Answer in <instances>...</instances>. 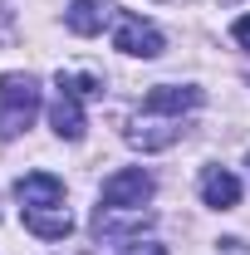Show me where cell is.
I'll use <instances>...</instances> for the list:
<instances>
[{
    "label": "cell",
    "instance_id": "cell-1",
    "mask_svg": "<svg viewBox=\"0 0 250 255\" xmlns=\"http://www.w3.org/2000/svg\"><path fill=\"white\" fill-rule=\"evenodd\" d=\"M39 118V84L30 74H0V142L20 137Z\"/></svg>",
    "mask_w": 250,
    "mask_h": 255
},
{
    "label": "cell",
    "instance_id": "cell-2",
    "mask_svg": "<svg viewBox=\"0 0 250 255\" xmlns=\"http://www.w3.org/2000/svg\"><path fill=\"white\" fill-rule=\"evenodd\" d=\"M147 196H152V177L142 167H123L103 182V206H113V211H142Z\"/></svg>",
    "mask_w": 250,
    "mask_h": 255
},
{
    "label": "cell",
    "instance_id": "cell-3",
    "mask_svg": "<svg viewBox=\"0 0 250 255\" xmlns=\"http://www.w3.org/2000/svg\"><path fill=\"white\" fill-rule=\"evenodd\" d=\"M113 49H123V54H132V59H157V54L167 49V39H162V30H157V25L137 20V15H118Z\"/></svg>",
    "mask_w": 250,
    "mask_h": 255
},
{
    "label": "cell",
    "instance_id": "cell-4",
    "mask_svg": "<svg viewBox=\"0 0 250 255\" xmlns=\"http://www.w3.org/2000/svg\"><path fill=\"white\" fill-rule=\"evenodd\" d=\"M182 137V118H162V113H142L137 123L127 128V142L137 147V152H162V147H172Z\"/></svg>",
    "mask_w": 250,
    "mask_h": 255
},
{
    "label": "cell",
    "instance_id": "cell-5",
    "mask_svg": "<svg viewBox=\"0 0 250 255\" xmlns=\"http://www.w3.org/2000/svg\"><path fill=\"white\" fill-rule=\"evenodd\" d=\"M201 89H191V84H157V89H147V98H142V113H162V118H182V113H191V108H201Z\"/></svg>",
    "mask_w": 250,
    "mask_h": 255
},
{
    "label": "cell",
    "instance_id": "cell-6",
    "mask_svg": "<svg viewBox=\"0 0 250 255\" xmlns=\"http://www.w3.org/2000/svg\"><path fill=\"white\" fill-rule=\"evenodd\" d=\"M15 196H20L25 211H54L64 201V182L54 172H25V177L15 182Z\"/></svg>",
    "mask_w": 250,
    "mask_h": 255
},
{
    "label": "cell",
    "instance_id": "cell-7",
    "mask_svg": "<svg viewBox=\"0 0 250 255\" xmlns=\"http://www.w3.org/2000/svg\"><path fill=\"white\" fill-rule=\"evenodd\" d=\"M142 226H152L147 211H113V206H98V216H94L98 241H123V236H137Z\"/></svg>",
    "mask_w": 250,
    "mask_h": 255
},
{
    "label": "cell",
    "instance_id": "cell-8",
    "mask_svg": "<svg viewBox=\"0 0 250 255\" xmlns=\"http://www.w3.org/2000/svg\"><path fill=\"white\" fill-rule=\"evenodd\" d=\"M201 201L216 206V211H231V206L241 201V182H236L226 167H206V172H201Z\"/></svg>",
    "mask_w": 250,
    "mask_h": 255
},
{
    "label": "cell",
    "instance_id": "cell-9",
    "mask_svg": "<svg viewBox=\"0 0 250 255\" xmlns=\"http://www.w3.org/2000/svg\"><path fill=\"white\" fill-rule=\"evenodd\" d=\"M49 123H54L59 137L79 142V137H84V98H74V94H64V89H59L54 108H49Z\"/></svg>",
    "mask_w": 250,
    "mask_h": 255
},
{
    "label": "cell",
    "instance_id": "cell-10",
    "mask_svg": "<svg viewBox=\"0 0 250 255\" xmlns=\"http://www.w3.org/2000/svg\"><path fill=\"white\" fill-rule=\"evenodd\" d=\"M25 231H34L39 241H64L74 231V216L64 206H54V211H25Z\"/></svg>",
    "mask_w": 250,
    "mask_h": 255
},
{
    "label": "cell",
    "instance_id": "cell-11",
    "mask_svg": "<svg viewBox=\"0 0 250 255\" xmlns=\"http://www.w3.org/2000/svg\"><path fill=\"white\" fill-rule=\"evenodd\" d=\"M103 20H108V5H98V0H74V5L64 10V25L74 34H84V39L103 30Z\"/></svg>",
    "mask_w": 250,
    "mask_h": 255
},
{
    "label": "cell",
    "instance_id": "cell-12",
    "mask_svg": "<svg viewBox=\"0 0 250 255\" xmlns=\"http://www.w3.org/2000/svg\"><path fill=\"white\" fill-rule=\"evenodd\" d=\"M54 84H59L64 94H74V98H98V94H103V84H98L94 74H64V69H59Z\"/></svg>",
    "mask_w": 250,
    "mask_h": 255
},
{
    "label": "cell",
    "instance_id": "cell-13",
    "mask_svg": "<svg viewBox=\"0 0 250 255\" xmlns=\"http://www.w3.org/2000/svg\"><path fill=\"white\" fill-rule=\"evenodd\" d=\"M231 34H236V44H241V49H250V15H241V20L231 25Z\"/></svg>",
    "mask_w": 250,
    "mask_h": 255
},
{
    "label": "cell",
    "instance_id": "cell-14",
    "mask_svg": "<svg viewBox=\"0 0 250 255\" xmlns=\"http://www.w3.org/2000/svg\"><path fill=\"white\" fill-rule=\"evenodd\" d=\"M127 255H167V246H157V241H147V246H132Z\"/></svg>",
    "mask_w": 250,
    "mask_h": 255
},
{
    "label": "cell",
    "instance_id": "cell-15",
    "mask_svg": "<svg viewBox=\"0 0 250 255\" xmlns=\"http://www.w3.org/2000/svg\"><path fill=\"white\" fill-rule=\"evenodd\" d=\"M5 34H10V15L0 10V44H5Z\"/></svg>",
    "mask_w": 250,
    "mask_h": 255
},
{
    "label": "cell",
    "instance_id": "cell-16",
    "mask_svg": "<svg viewBox=\"0 0 250 255\" xmlns=\"http://www.w3.org/2000/svg\"><path fill=\"white\" fill-rule=\"evenodd\" d=\"M246 167H250V157H246Z\"/></svg>",
    "mask_w": 250,
    "mask_h": 255
}]
</instances>
